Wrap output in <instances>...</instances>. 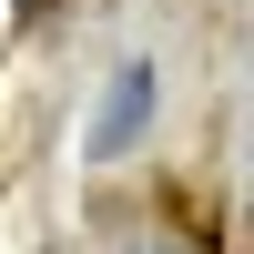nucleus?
Returning a JSON list of instances; mask_svg holds the SVG:
<instances>
[{"label":"nucleus","mask_w":254,"mask_h":254,"mask_svg":"<svg viewBox=\"0 0 254 254\" xmlns=\"http://www.w3.org/2000/svg\"><path fill=\"white\" fill-rule=\"evenodd\" d=\"M142 122H153V61H122V81H112V102H102V122L81 132V153H92V163H122L142 142Z\"/></svg>","instance_id":"nucleus-1"},{"label":"nucleus","mask_w":254,"mask_h":254,"mask_svg":"<svg viewBox=\"0 0 254 254\" xmlns=\"http://www.w3.org/2000/svg\"><path fill=\"white\" fill-rule=\"evenodd\" d=\"M10 10H20V20H41V10H51V0H10Z\"/></svg>","instance_id":"nucleus-2"},{"label":"nucleus","mask_w":254,"mask_h":254,"mask_svg":"<svg viewBox=\"0 0 254 254\" xmlns=\"http://www.w3.org/2000/svg\"><path fill=\"white\" fill-rule=\"evenodd\" d=\"M132 254H183V244H132Z\"/></svg>","instance_id":"nucleus-3"}]
</instances>
